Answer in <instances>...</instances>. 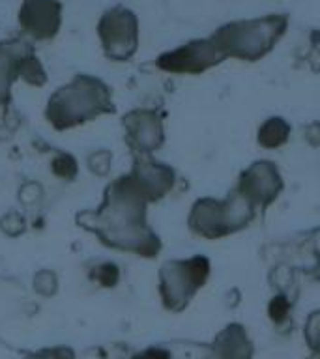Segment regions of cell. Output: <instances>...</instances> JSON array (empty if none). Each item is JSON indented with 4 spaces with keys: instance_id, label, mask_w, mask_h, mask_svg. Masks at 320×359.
Instances as JSON below:
<instances>
[{
    "instance_id": "6da1fadb",
    "label": "cell",
    "mask_w": 320,
    "mask_h": 359,
    "mask_svg": "<svg viewBox=\"0 0 320 359\" xmlns=\"http://www.w3.org/2000/svg\"><path fill=\"white\" fill-rule=\"evenodd\" d=\"M146 202L148 198L131 174L124 176L107 189L100 210L86 213L88 229L116 249L154 257L159 251V240L146 223Z\"/></svg>"
},
{
    "instance_id": "7a4b0ae2",
    "label": "cell",
    "mask_w": 320,
    "mask_h": 359,
    "mask_svg": "<svg viewBox=\"0 0 320 359\" xmlns=\"http://www.w3.org/2000/svg\"><path fill=\"white\" fill-rule=\"evenodd\" d=\"M111 94L100 79L79 75L75 81L53 94L47 118L58 129L72 128L101 112L111 111Z\"/></svg>"
},
{
    "instance_id": "3957f363",
    "label": "cell",
    "mask_w": 320,
    "mask_h": 359,
    "mask_svg": "<svg viewBox=\"0 0 320 359\" xmlns=\"http://www.w3.org/2000/svg\"><path fill=\"white\" fill-rule=\"evenodd\" d=\"M285 15H268L262 19L229 22L219 28L212 38L225 56L253 62L274 49V45L285 34Z\"/></svg>"
},
{
    "instance_id": "277c9868",
    "label": "cell",
    "mask_w": 320,
    "mask_h": 359,
    "mask_svg": "<svg viewBox=\"0 0 320 359\" xmlns=\"http://www.w3.org/2000/svg\"><path fill=\"white\" fill-rule=\"evenodd\" d=\"M255 217V206L234 191L225 201L202 198L191 210L189 226L199 236L215 240L244 229Z\"/></svg>"
},
{
    "instance_id": "5b68a950",
    "label": "cell",
    "mask_w": 320,
    "mask_h": 359,
    "mask_svg": "<svg viewBox=\"0 0 320 359\" xmlns=\"http://www.w3.org/2000/svg\"><path fill=\"white\" fill-rule=\"evenodd\" d=\"M210 273V262L204 257L167 262L159 271V290L165 305L180 311L202 288Z\"/></svg>"
},
{
    "instance_id": "8992f818",
    "label": "cell",
    "mask_w": 320,
    "mask_h": 359,
    "mask_svg": "<svg viewBox=\"0 0 320 359\" xmlns=\"http://www.w3.org/2000/svg\"><path fill=\"white\" fill-rule=\"evenodd\" d=\"M101 45L112 60H129L139 43V22L131 10L116 6L105 11L98 25Z\"/></svg>"
},
{
    "instance_id": "52a82bcc",
    "label": "cell",
    "mask_w": 320,
    "mask_h": 359,
    "mask_svg": "<svg viewBox=\"0 0 320 359\" xmlns=\"http://www.w3.org/2000/svg\"><path fill=\"white\" fill-rule=\"evenodd\" d=\"M227 56L213 38L196 39L178 49L165 53L157 58V66L165 72L174 73H201L208 67L215 66Z\"/></svg>"
},
{
    "instance_id": "ba28073f",
    "label": "cell",
    "mask_w": 320,
    "mask_h": 359,
    "mask_svg": "<svg viewBox=\"0 0 320 359\" xmlns=\"http://www.w3.org/2000/svg\"><path fill=\"white\" fill-rule=\"evenodd\" d=\"M283 178L272 161H255L244 170L238 185V193L251 202L253 206H268L279 196Z\"/></svg>"
},
{
    "instance_id": "9c48e42d",
    "label": "cell",
    "mask_w": 320,
    "mask_h": 359,
    "mask_svg": "<svg viewBox=\"0 0 320 359\" xmlns=\"http://www.w3.org/2000/svg\"><path fill=\"white\" fill-rule=\"evenodd\" d=\"M60 11L58 0H25L19 11V22L32 38L51 39L60 28Z\"/></svg>"
},
{
    "instance_id": "30bf717a",
    "label": "cell",
    "mask_w": 320,
    "mask_h": 359,
    "mask_svg": "<svg viewBox=\"0 0 320 359\" xmlns=\"http://www.w3.org/2000/svg\"><path fill=\"white\" fill-rule=\"evenodd\" d=\"M124 126L128 129L129 144L140 154H150L163 144V123L156 112H131L124 120Z\"/></svg>"
},
{
    "instance_id": "8fae6325",
    "label": "cell",
    "mask_w": 320,
    "mask_h": 359,
    "mask_svg": "<svg viewBox=\"0 0 320 359\" xmlns=\"http://www.w3.org/2000/svg\"><path fill=\"white\" fill-rule=\"evenodd\" d=\"M131 178L139 185L148 201H156L168 189H173L174 172L167 165L156 161H137L131 170Z\"/></svg>"
},
{
    "instance_id": "7c38bea8",
    "label": "cell",
    "mask_w": 320,
    "mask_h": 359,
    "mask_svg": "<svg viewBox=\"0 0 320 359\" xmlns=\"http://www.w3.org/2000/svg\"><path fill=\"white\" fill-rule=\"evenodd\" d=\"M30 53H34L32 47L19 39L0 43V103L8 100L11 83L17 75H21L22 60Z\"/></svg>"
},
{
    "instance_id": "4fadbf2b",
    "label": "cell",
    "mask_w": 320,
    "mask_h": 359,
    "mask_svg": "<svg viewBox=\"0 0 320 359\" xmlns=\"http://www.w3.org/2000/svg\"><path fill=\"white\" fill-rule=\"evenodd\" d=\"M215 359H249L251 358V341L240 325H229L219 333L215 341Z\"/></svg>"
},
{
    "instance_id": "5bb4252c",
    "label": "cell",
    "mask_w": 320,
    "mask_h": 359,
    "mask_svg": "<svg viewBox=\"0 0 320 359\" xmlns=\"http://www.w3.org/2000/svg\"><path fill=\"white\" fill-rule=\"evenodd\" d=\"M291 135V126L283 118H268L258 129V144L264 148H279Z\"/></svg>"
},
{
    "instance_id": "9a60e30c",
    "label": "cell",
    "mask_w": 320,
    "mask_h": 359,
    "mask_svg": "<svg viewBox=\"0 0 320 359\" xmlns=\"http://www.w3.org/2000/svg\"><path fill=\"white\" fill-rule=\"evenodd\" d=\"M305 337H307L309 346L313 348L316 355L320 358V311L313 313L307 318V325H305Z\"/></svg>"
},
{
    "instance_id": "2e32d148",
    "label": "cell",
    "mask_w": 320,
    "mask_h": 359,
    "mask_svg": "<svg viewBox=\"0 0 320 359\" xmlns=\"http://www.w3.org/2000/svg\"><path fill=\"white\" fill-rule=\"evenodd\" d=\"M137 359H168V353L163 352V350H148Z\"/></svg>"
}]
</instances>
